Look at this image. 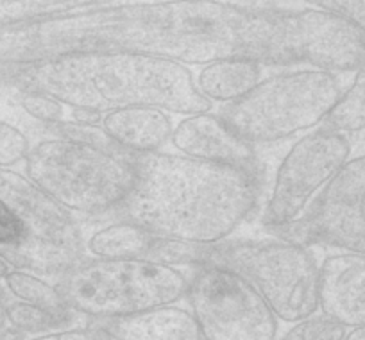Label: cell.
<instances>
[{"label":"cell","instance_id":"6da1fadb","mask_svg":"<svg viewBox=\"0 0 365 340\" xmlns=\"http://www.w3.org/2000/svg\"><path fill=\"white\" fill-rule=\"evenodd\" d=\"M251 6L238 2H51L0 27V68L84 52H136L201 66L247 58Z\"/></svg>","mask_w":365,"mask_h":340},{"label":"cell","instance_id":"44dd1931","mask_svg":"<svg viewBox=\"0 0 365 340\" xmlns=\"http://www.w3.org/2000/svg\"><path fill=\"white\" fill-rule=\"evenodd\" d=\"M346 331L342 324L317 311L290 324L276 340H344Z\"/></svg>","mask_w":365,"mask_h":340},{"label":"cell","instance_id":"ac0fdd59","mask_svg":"<svg viewBox=\"0 0 365 340\" xmlns=\"http://www.w3.org/2000/svg\"><path fill=\"white\" fill-rule=\"evenodd\" d=\"M321 4L349 16L365 29V0H328ZM324 125L349 136L365 129V63L356 73H353L342 99Z\"/></svg>","mask_w":365,"mask_h":340},{"label":"cell","instance_id":"4316f807","mask_svg":"<svg viewBox=\"0 0 365 340\" xmlns=\"http://www.w3.org/2000/svg\"><path fill=\"white\" fill-rule=\"evenodd\" d=\"M6 81V72H4V68H0V84L4 83Z\"/></svg>","mask_w":365,"mask_h":340},{"label":"cell","instance_id":"5bb4252c","mask_svg":"<svg viewBox=\"0 0 365 340\" xmlns=\"http://www.w3.org/2000/svg\"><path fill=\"white\" fill-rule=\"evenodd\" d=\"M90 324L104 340H202L197 322L185 303Z\"/></svg>","mask_w":365,"mask_h":340},{"label":"cell","instance_id":"484cf974","mask_svg":"<svg viewBox=\"0 0 365 340\" xmlns=\"http://www.w3.org/2000/svg\"><path fill=\"white\" fill-rule=\"evenodd\" d=\"M13 269H15V267H13V265L9 264V262L6 260L2 254H0V283L4 282V278L9 274V272L13 271Z\"/></svg>","mask_w":365,"mask_h":340},{"label":"cell","instance_id":"d6986e66","mask_svg":"<svg viewBox=\"0 0 365 340\" xmlns=\"http://www.w3.org/2000/svg\"><path fill=\"white\" fill-rule=\"evenodd\" d=\"M84 324H88V321L72 310H47V308L20 303L11 297L8 301V328L15 329L24 336L65 331Z\"/></svg>","mask_w":365,"mask_h":340},{"label":"cell","instance_id":"3957f363","mask_svg":"<svg viewBox=\"0 0 365 340\" xmlns=\"http://www.w3.org/2000/svg\"><path fill=\"white\" fill-rule=\"evenodd\" d=\"M6 81L47 93L68 110L106 115L158 108L170 115L206 113L192 66L136 52H84L4 70Z\"/></svg>","mask_w":365,"mask_h":340},{"label":"cell","instance_id":"7c38bea8","mask_svg":"<svg viewBox=\"0 0 365 340\" xmlns=\"http://www.w3.org/2000/svg\"><path fill=\"white\" fill-rule=\"evenodd\" d=\"M168 147L182 156L237 167L265 177V163L258 147L235 136L215 110L179 118Z\"/></svg>","mask_w":365,"mask_h":340},{"label":"cell","instance_id":"603a6c76","mask_svg":"<svg viewBox=\"0 0 365 340\" xmlns=\"http://www.w3.org/2000/svg\"><path fill=\"white\" fill-rule=\"evenodd\" d=\"M22 340H104L101 333L97 331L93 326L88 322L84 326H77V328L65 329V331H54V333H45V335L36 336H26Z\"/></svg>","mask_w":365,"mask_h":340},{"label":"cell","instance_id":"7402d4cb","mask_svg":"<svg viewBox=\"0 0 365 340\" xmlns=\"http://www.w3.org/2000/svg\"><path fill=\"white\" fill-rule=\"evenodd\" d=\"M33 142L19 125L0 120V168H15L26 163Z\"/></svg>","mask_w":365,"mask_h":340},{"label":"cell","instance_id":"2e32d148","mask_svg":"<svg viewBox=\"0 0 365 340\" xmlns=\"http://www.w3.org/2000/svg\"><path fill=\"white\" fill-rule=\"evenodd\" d=\"M269 70L247 58H220L205 63L194 72V83L202 99L213 108L227 106L255 90Z\"/></svg>","mask_w":365,"mask_h":340},{"label":"cell","instance_id":"9a60e30c","mask_svg":"<svg viewBox=\"0 0 365 340\" xmlns=\"http://www.w3.org/2000/svg\"><path fill=\"white\" fill-rule=\"evenodd\" d=\"M174 115L158 108H131L103 115L101 128L111 143L131 156L167 150L174 133Z\"/></svg>","mask_w":365,"mask_h":340},{"label":"cell","instance_id":"30bf717a","mask_svg":"<svg viewBox=\"0 0 365 340\" xmlns=\"http://www.w3.org/2000/svg\"><path fill=\"white\" fill-rule=\"evenodd\" d=\"M279 238L365 254V154L351 158L303 222Z\"/></svg>","mask_w":365,"mask_h":340},{"label":"cell","instance_id":"7a4b0ae2","mask_svg":"<svg viewBox=\"0 0 365 340\" xmlns=\"http://www.w3.org/2000/svg\"><path fill=\"white\" fill-rule=\"evenodd\" d=\"M133 161L135 188L113 219L129 220L163 240L212 247L258 217L263 176L172 150L133 156Z\"/></svg>","mask_w":365,"mask_h":340},{"label":"cell","instance_id":"d4e9b609","mask_svg":"<svg viewBox=\"0 0 365 340\" xmlns=\"http://www.w3.org/2000/svg\"><path fill=\"white\" fill-rule=\"evenodd\" d=\"M344 340H365V326L347 329L346 339H344Z\"/></svg>","mask_w":365,"mask_h":340},{"label":"cell","instance_id":"52a82bcc","mask_svg":"<svg viewBox=\"0 0 365 340\" xmlns=\"http://www.w3.org/2000/svg\"><path fill=\"white\" fill-rule=\"evenodd\" d=\"M202 264L240 274L279 322L294 324L319 311L321 260L310 245L279 237L230 238L206 247Z\"/></svg>","mask_w":365,"mask_h":340},{"label":"cell","instance_id":"9c48e42d","mask_svg":"<svg viewBox=\"0 0 365 340\" xmlns=\"http://www.w3.org/2000/svg\"><path fill=\"white\" fill-rule=\"evenodd\" d=\"M182 303L194 315L202 340H276L278 317L237 272L215 264L192 267Z\"/></svg>","mask_w":365,"mask_h":340},{"label":"cell","instance_id":"cb8c5ba5","mask_svg":"<svg viewBox=\"0 0 365 340\" xmlns=\"http://www.w3.org/2000/svg\"><path fill=\"white\" fill-rule=\"evenodd\" d=\"M8 301L9 294L6 292L4 285L0 283V336L8 329Z\"/></svg>","mask_w":365,"mask_h":340},{"label":"cell","instance_id":"ffe728a7","mask_svg":"<svg viewBox=\"0 0 365 340\" xmlns=\"http://www.w3.org/2000/svg\"><path fill=\"white\" fill-rule=\"evenodd\" d=\"M9 297L47 310H70L52 278L27 269H13L2 282Z\"/></svg>","mask_w":365,"mask_h":340},{"label":"cell","instance_id":"5b68a950","mask_svg":"<svg viewBox=\"0 0 365 340\" xmlns=\"http://www.w3.org/2000/svg\"><path fill=\"white\" fill-rule=\"evenodd\" d=\"M347 84L344 76L308 66L269 70L247 96L215 111L235 136L262 149L324 125Z\"/></svg>","mask_w":365,"mask_h":340},{"label":"cell","instance_id":"ba28073f","mask_svg":"<svg viewBox=\"0 0 365 340\" xmlns=\"http://www.w3.org/2000/svg\"><path fill=\"white\" fill-rule=\"evenodd\" d=\"M351 150L349 135L326 125L294 140L263 195L258 226L270 237H282L303 222L319 195L353 158Z\"/></svg>","mask_w":365,"mask_h":340},{"label":"cell","instance_id":"8fae6325","mask_svg":"<svg viewBox=\"0 0 365 340\" xmlns=\"http://www.w3.org/2000/svg\"><path fill=\"white\" fill-rule=\"evenodd\" d=\"M299 66L353 76L365 63V29L342 13L322 6L296 8Z\"/></svg>","mask_w":365,"mask_h":340},{"label":"cell","instance_id":"277c9868","mask_svg":"<svg viewBox=\"0 0 365 340\" xmlns=\"http://www.w3.org/2000/svg\"><path fill=\"white\" fill-rule=\"evenodd\" d=\"M22 172L56 205L86 222L113 215L136 181L131 154L61 136L34 140Z\"/></svg>","mask_w":365,"mask_h":340},{"label":"cell","instance_id":"4fadbf2b","mask_svg":"<svg viewBox=\"0 0 365 340\" xmlns=\"http://www.w3.org/2000/svg\"><path fill=\"white\" fill-rule=\"evenodd\" d=\"M319 311L346 329L365 326V254L333 251L322 258Z\"/></svg>","mask_w":365,"mask_h":340},{"label":"cell","instance_id":"8992f818","mask_svg":"<svg viewBox=\"0 0 365 340\" xmlns=\"http://www.w3.org/2000/svg\"><path fill=\"white\" fill-rule=\"evenodd\" d=\"M192 267L135 260L83 258L56 276L66 306L84 321L128 317L185 301Z\"/></svg>","mask_w":365,"mask_h":340},{"label":"cell","instance_id":"e0dca14e","mask_svg":"<svg viewBox=\"0 0 365 340\" xmlns=\"http://www.w3.org/2000/svg\"><path fill=\"white\" fill-rule=\"evenodd\" d=\"M160 238L124 219L91 220L84 230V257L96 260H153Z\"/></svg>","mask_w":365,"mask_h":340}]
</instances>
